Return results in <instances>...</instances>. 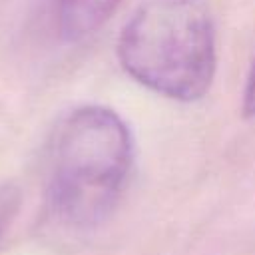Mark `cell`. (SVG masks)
Here are the masks:
<instances>
[{"label":"cell","mask_w":255,"mask_h":255,"mask_svg":"<svg viewBox=\"0 0 255 255\" xmlns=\"http://www.w3.org/2000/svg\"><path fill=\"white\" fill-rule=\"evenodd\" d=\"M135 147L124 118L104 106L72 110L50 145V201L72 227H96L120 203Z\"/></svg>","instance_id":"obj_1"},{"label":"cell","mask_w":255,"mask_h":255,"mask_svg":"<svg viewBox=\"0 0 255 255\" xmlns=\"http://www.w3.org/2000/svg\"><path fill=\"white\" fill-rule=\"evenodd\" d=\"M124 72L175 102L201 100L215 78V24L205 0H145L118 38Z\"/></svg>","instance_id":"obj_2"},{"label":"cell","mask_w":255,"mask_h":255,"mask_svg":"<svg viewBox=\"0 0 255 255\" xmlns=\"http://www.w3.org/2000/svg\"><path fill=\"white\" fill-rule=\"evenodd\" d=\"M122 0H58V28L64 40L78 42L100 30Z\"/></svg>","instance_id":"obj_3"},{"label":"cell","mask_w":255,"mask_h":255,"mask_svg":"<svg viewBox=\"0 0 255 255\" xmlns=\"http://www.w3.org/2000/svg\"><path fill=\"white\" fill-rule=\"evenodd\" d=\"M20 203H22L20 187L14 183H8V181L0 183V245L10 229L12 221L18 215Z\"/></svg>","instance_id":"obj_4"},{"label":"cell","mask_w":255,"mask_h":255,"mask_svg":"<svg viewBox=\"0 0 255 255\" xmlns=\"http://www.w3.org/2000/svg\"><path fill=\"white\" fill-rule=\"evenodd\" d=\"M241 110H243V116H247V118L255 116V60H253V64L249 68V74H247V80H245Z\"/></svg>","instance_id":"obj_5"}]
</instances>
